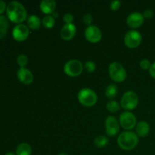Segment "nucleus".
I'll list each match as a JSON object with an SVG mask.
<instances>
[{
  "instance_id": "nucleus-23",
  "label": "nucleus",
  "mask_w": 155,
  "mask_h": 155,
  "mask_svg": "<svg viewBox=\"0 0 155 155\" xmlns=\"http://www.w3.org/2000/svg\"><path fill=\"white\" fill-rule=\"evenodd\" d=\"M106 108L108 111L111 112V113H115V112H117L120 110V104L117 101L112 100V101H108L107 103Z\"/></svg>"
},
{
  "instance_id": "nucleus-24",
  "label": "nucleus",
  "mask_w": 155,
  "mask_h": 155,
  "mask_svg": "<svg viewBox=\"0 0 155 155\" xmlns=\"http://www.w3.org/2000/svg\"><path fill=\"white\" fill-rule=\"evenodd\" d=\"M17 62L21 68H24L28 63V58L26 54H21L17 58Z\"/></svg>"
},
{
  "instance_id": "nucleus-3",
  "label": "nucleus",
  "mask_w": 155,
  "mask_h": 155,
  "mask_svg": "<svg viewBox=\"0 0 155 155\" xmlns=\"http://www.w3.org/2000/svg\"><path fill=\"white\" fill-rule=\"evenodd\" d=\"M77 98L81 104L86 107H92L95 105L98 100V96L95 91L89 88L82 89L77 95Z\"/></svg>"
},
{
  "instance_id": "nucleus-13",
  "label": "nucleus",
  "mask_w": 155,
  "mask_h": 155,
  "mask_svg": "<svg viewBox=\"0 0 155 155\" xmlns=\"http://www.w3.org/2000/svg\"><path fill=\"white\" fill-rule=\"evenodd\" d=\"M77 27L73 24H65L60 32L61 37L64 40H71L75 36Z\"/></svg>"
},
{
  "instance_id": "nucleus-17",
  "label": "nucleus",
  "mask_w": 155,
  "mask_h": 155,
  "mask_svg": "<svg viewBox=\"0 0 155 155\" xmlns=\"http://www.w3.org/2000/svg\"><path fill=\"white\" fill-rule=\"evenodd\" d=\"M27 27L29 29L33 30H36L39 29L41 26V20L36 15H30L27 18Z\"/></svg>"
},
{
  "instance_id": "nucleus-34",
  "label": "nucleus",
  "mask_w": 155,
  "mask_h": 155,
  "mask_svg": "<svg viewBox=\"0 0 155 155\" xmlns=\"http://www.w3.org/2000/svg\"><path fill=\"white\" fill-rule=\"evenodd\" d=\"M58 155H68V154H66V153H61V154H59Z\"/></svg>"
},
{
  "instance_id": "nucleus-32",
  "label": "nucleus",
  "mask_w": 155,
  "mask_h": 155,
  "mask_svg": "<svg viewBox=\"0 0 155 155\" xmlns=\"http://www.w3.org/2000/svg\"><path fill=\"white\" fill-rule=\"evenodd\" d=\"M149 74L151 76V77L155 80V62L151 64V66L149 69Z\"/></svg>"
},
{
  "instance_id": "nucleus-7",
  "label": "nucleus",
  "mask_w": 155,
  "mask_h": 155,
  "mask_svg": "<svg viewBox=\"0 0 155 155\" xmlns=\"http://www.w3.org/2000/svg\"><path fill=\"white\" fill-rule=\"evenodd\" d=\"M142 35L136 30H130L127 32L124 37V43L128 48H136L142 42Z\"/></svg>"
},
{
  "instance_id": "nucleus-8",
  "label": "nucleus",
  "mask_w": 155,
  "mask_h": 155,
  "mask_svg": "<svg viewBox=\"0 0 155 155\" xmlns=\"http://www.w3.org/2000/svg\"><path fill=\"white\" fill-rule=\"evenodd\" d=\"M119 123L124 130H130L136 127V118L131 112L125 111L121 114Z\"/></svg>"
},
{
  "instance_id": "nucleus-16",
  "label": "nucleus",
  "mask_w": 155,
  "mask_h": 155,
  "mask_svg": "<svg viewBox=\"0 0 155 155\" xmlns=\"http://www.w3.org/2000/svg\"><path fill=\"white\" fill-rule=\"evenodd\" d=\"M136 134L140 137H145L150 132V126L146 121L142 120L136 124Z\"/></svg>"
},
{
  "instance_id": "nucleus-9",
  "label": "nucleus",
  "mask_w": 155,
  "mask_h": 155,
  "mask_svg": "<svg viewBox=\"0 0 155 155\" xmlns=\"http://www.w3.org/2000/svg\"><path fill=\"white\" fill-rule=\"evenodd\" d=\"M30 34V30L27 25L24 24H17L12 30V36L17 42H23L26 40Z\"/></svg>"
},
{
  "instance_id": "nucleus-26",
  "label": "nucleus",
  "mask_w": 155,
  "mask_h": 155,
  "mask_svg": "<svg viewBox=\"0 0 155 155\" xmlns=\"http://www.w3.org/2000/svg\"><path fill=\"white\" fill-rule=\"evenodd\" d=\"M140 64L141 68L143 70H149L151 66V62H150V61L145 58L142 59V60L140 61V64Z\"/></svg>"
},
{
  "instance_id": "nucleus-19",
  "label": "nucleus",
  "mask_w": 155,
  "mask_h": 155,
  "mask_svg": "<svg viewBox=\"0 0 155 155\" xmlns=\"http://www.w3.org/2000/svg\"><path fill=\"white\" fill-rule=\"evenodd\" d=\"M32 148L29 144L21 143L18 145L15 151L16 155H31Z\"/></svg>"
},
{
  "instance_id": "nucleus-2",
  "label": "nucleus",
  "mask_w": 155,
  "mask_h": 155,
  "mask_svg": "<svg viewBox=\"0 0 155 155\" xmlns=\"http://www.w3.org/2000/svg\"><path fill=\"white\" fill-rule=\"evenodd\" d=\"M139 137L137 134L131 131H126L118 136L117 144L120 148L125 151H131L137 146Z\"/></svg>"
},
{
  "instance_id": "nucleus-5",
  "label": "nucleus",
  "mask_w": 155,
  "mask_h": 155,
  "mask_svg": "<svg viewBox=\"0 0 155 155\" xmlns=\"http://www.w3.org/2000/svg\"><path fill=\"white\" fill-rule=\"evenodd\" d=\"M83 71V64L77 59H72V60L68 61L64 67V71L65 74L71 77H78L82 74Z\"/></svg>"
},
{
  "instance_id": "nucleus-12",
  "label": "nucleus",
  "mask_w": 155,
  "mask_h": 155,
  "mask_svg": "<svg viewBox=\"0 0 155 155\" xmlns=\"http://www.w3.org/2000/svg\"><path fill=\"white\" fill-rule=\"evenodd\" d=\"M143 15L139 12H133L130 14L127 18V24L131 28H138L141 27L144 23Z\"/></svg>"
},
{
  "instance_id": "nucleus-4",
  "label": "nucleus",
  "mask_w": 155,
  "mask_h": 155,
  "mask_svg": "<svg viewBox=\"0 0 155 155\" xmlns=\"http://www.w3.org/2000/svg\"><path fill=\"white\" fill-rule=\"evenodd\" d=\"M108 73L112 80L116 83H122L127 79V71L118 62H112L108 67Z\"/></svg>"
},
{
  "instance_id": "nucleus-25",
  "label": "nucleus",
  "mask_w": 155,
  "mask_h": 155,
  "mask_svg": "<svg viewBox=\"0 0 155 155\" xmlns=\"http://www.w3.org/2000/svg\"><path fill=\"white\" fill-rule=\"evenodd\" d=\"M85 69L87 71L88 73H92L95 71V68H96V65L94 63L93 61H89L86 62L85 64Z\"/></svg>"
},
{
  "instance_id": "nucleus-27",
  "label": "nucleus",
  "mask_w": 155,
  "mask_h": 155,
  "mask_svg": "<svg viewBox=\"0 0 155 155\" xmlns=\"http://www.w3.org/2000/svg\"><path fill=\"white\" fill-rule=\"evenodd\" d=\"M83 21L85 24L88 25V27H89V26H91V24H92V21H93V18H92V16L90 14H86L83 17Z\"/></svg>"
},
{
  "instance_id": "nucleus-14",
  "label": "nucleus",
  "mask_w": 155,
  "mask_h": 155,
  "mask_svg": "<svg viewBox=\"0 0 155 155\" xmlns=\"http://www.w3.org/2000/svg\"><path fill=\"white\" fill-rule=\"evenodd\" d=\"M17 77L20 82L25 85L31 84L33 81V75L30 70L25 68H20L17 72Z\"/></svg>"
},
{
  "instance_id": "nucleus-31",
  "label": "nucleus",
  "mask_w": 155,
  "mask_h": 155,
  "mask_svg": "<svg viewBox=\"0 0 155 155\" xmlns=\"http://www.w3.org/2000/svg\"><path fill=\"white\" fill-rule=\"evenodd\" d=\"M7 8V5H6V3L5 2L2 0H0V15H2V14L6 11Z\"/></svg>"
},
{
  "instance_id": "nucleus-21",
  "label": "nucleus",
  "mask_w": 155,
  "mask_h": 155,
  "mask_svg": "<svg viewBox=\"0 0 155 155\" xmlns=\"http://www.w3.org/2000/svg\"><path fill=\"white\" fill-rule=\"evenodd\" d=\"M109 140L107 137L104 136H98L95 138V141H94V144L95 146L98 148H104L106 145L108 144Z\"/></svg>"
},
{
  "instance_id": "nucleus-28",
  "label": "nucleus",
  "mask_w": 155,
  "mask_h": 155,
  "mask_svg": "<svg viewBox=\"0 0 155 155\" xmlns=\"http://www.w3.org/2000/svg\"><path fill=\"white\" fill-rule=\"evenodd\" d=\"M121 2L119 0H114L112 1L110 4V8L112 11H117L120 8Z\"/></svg>"
},
{
  "instance_id": "nucleus-15",
  "label": "nucleus",
  "mask_w": 155,
  "mask_h": 155,
  "mask_svg": "<svg viewBox=\"0 0 155 155\" xmlns=\"http://www.w3.org/2000/svg\"><path fill=\"white\" fill-rule=\"evenodd\" d=\"M56 2L53 0H43L40 2V9L44 14L50 15L54 13Z\"/></svg>"
},
{
  "instance_id": "nucleus-6",
  "label": "nucleus",
  "mask_w": 155,
  "mask_h": 155,
  "mask_svg": "<svg viewBox=\"0 0 155 155\" xmlns=\"http://www.w3.org/2000/svg\"><path fill=\"white\" fill-rule=\"evenodd\" d=\"M121 107L127 110H131L136 108L139 104V97L133 91L125 92L120 101Z\"/></svg>"
},
{
  "instance_id": "nucleus-1",
  "label": "nucleus",
  "mask_w": 155,
  "mask_h": 155,
  "mask_svg": "<svg viewBox=\"0 0 155 155\" xmlns=\"http://www.w3.org/2000/svg\"><path fill=\"white\" fill-rule=\"evenodd\" d=\"M6 15L9 21L15 24H22L27 17L26 8L21 3L12 1L8 3L6 8Z\"/></svg>"
},
{
  "instance_id": "nucleus-18",
  "label": "nucleus",
  "mask_w": 155,
  "mask_h": 155,
  "mask_svg": "<svg viewBox=\"0 0 155 155\" xmlns=\"http://www.w3.org/2000/svg\"><path fill=\"white\" fill-rule=\"evenodd\" d=\"M9 27L8 19L4 15H0V39H2L7 34Z\"/></svg>"
},
{
  "instance_id": "nucleus-20",
  "label": "nucleus",
  "mask_w": 155,
  "mask_h": 155,
  "mask_svg": "<svg viewBox=\"0 0 155 155\" xmlns=\"http://www.w3.org/2000/svg\"><path fill=\"white\" fill-rule=\"evenodd\" d=\"M118 89L116 85L110 84L105 89V95L106 97L109 98H113L117 95Z\"/></svg>"
},
{
  "instance_id": "nucleus-22",
  "label": "nucleus",
  "mask_w": 155,
  "mask_h": 155,
  "mask_svg": "<svg viewBox=\"0 0 155 155\" xmlns=\"http://www.w3.org/2000/svg\"><path fill=\"white\" fill-rule=\"evenodd\" d=\"M42 25L47 29H51L54 27V23H55V21H54V18L51 15H46L42 19Z\"/></svg>"
},
{
  "instance_id": "nucleus-11",
  "label": "nucleus",
  "mask_w": 155,
  "mask_h": 155,
  "mask_svg": "<svg viewBox=\"0 0 155 155\" xmlns=\"http://www.w3.org/2000/svg\"><path fill=\"white\" fill-rule=\"evenodd\" d=\"M106 133L109 136H114L120 132V123L114 117L109 116L105 120Z\"/></svg>"
},
{
  "instance_id": "nucleus-29",
  "label": "nucleus",
  "mask_w": 155,
  "mask_h": 155,
  "mask_svg": "<svg viewBox=\"0 0 155 155\" xmlns=\"http://www.w3.org/2000/svg\"><path fill=\"white\" fill-rule=\"evenodd\" d=\"M63 21H64L65 24H72L74 21V16L70 13L65 14L63 16Z\"/></svg>"
},
{
  "instance_id": "nucleus-30",
  "label": "nucleus",
  "mask_w": 155,
  "mask_h": 155,
  "mask_svg": "<svg viewBox=\"0 0 155 155\" xmlns=\"http://www.w3.org/2000/svg\"><path fill=\"white\" fill-rule=\"evenodd\" d=\"M142 15H143L144 18H146V19H151V18H152L153 15H154V12H153V10H151V9L148 8L146 9V10L144 11Z\"/></svg>"
},
{
  "instance_id": "nucleus-33",
  "label": "nucleus",
  "mask_w": 155,
  "mask_h": 155,
  "mask_svg": "<svg viewBox=\"0 0 155 155\" xmlns=\"http://www.w3.org/2000/svg\"><path fill=\"white\" fill-rule=\"evenodd\" d=\"M5 155H16V154H14V153H12V152H8V153H6Z\"/></svg>"
},
{
  "instance_id": "nucleus-10",
  "label": "nucleus",
  "mask_w": 155,
  "mask_h": 155,
  "mask_svg": "<svg viewBox=\"0 0 155 155\" xmlns=\"http://www.w3.org/2000/svg\"><path fill=\"white\" fill-rule=\"evenodd\" d=\"M84 34L86 39L92 43H97L100 42L102 38V33L96 26H89L85 30Z\"/></svg>"
}]
</instances>
